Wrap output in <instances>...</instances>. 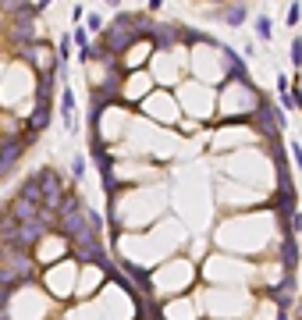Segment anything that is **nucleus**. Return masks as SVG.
<instances>
[{
	"mask_svg": "<svg viewBox=\"0 0 302 320\" xmlns=\"http://www.w3.org/2000/svg\"><path fill=\"white\" fill-rule=\"evenodd\" d=\"M143 32H139V21H135V14H118L107 29H103V39H100V50L103 54H125L135 39H139Z\"/></svg>",
	"mask_w": 302,
	"mask_h": 320,
	"instance_id": "f257e3e1",
	"label": "nucleus"
},
{
	"mask_svg": "<svg viewBox=\"0 0 302 320\" xmlns=\"http://www.w3.org/2000/svg\"><path fill=\"white\" fill-rule=\"evenodd\" d=\"M36 25H39V21H36V11H32V7H29V11H21V14H14V29H11V39H14V43H25V47H29V43L36 39Z\"/></svg>",
	"mask_w": 302,
	"mask_h": 320,
	"instance_id": "f03ea898",
	"label": "nucleus"
},
{
	"mask_svg": "<svg viewBox=\"0 0 302 320\" xmlns=\"http://www.w3.org/2000/svg\"><path fill=\"white\" fill-rule=\"evenodd\" d=\"M150 39L156 43V47H171V43H178V39H181V25H174V21H167V25H156V21H153Z\"/></svg>",
	"mask_w": 302,
	"mask_h": 320,
	"instance_id": "7ed1b4c3",
	"label": "nucleus"
},
{
	"mask_svg": "<svg viewBox=\"0 0 302 320\" xmlns=\"http://www.w3.org/2000/svg\"><path fill=\"white\" fill-rule=\"evenodd\" d=\"M221 18H224V25H242V21H245V4L238 0V4L224 7V11H221Z\"/></svg>",
	"mask_w": 302,
	"mask_h": 320,
	"instance_id": "20e7f679",
	"label": "nucleus"
},
{
	"mask_svg": "<svg viewBox=\"0 0 302 320\" xmlns=\"http://www.w3.org/2000/svg\"><path fill=\"white\" fill-rule=\"evenodd\" d=\"M47 121H50V103H39L36 114H32V121H29V128L39 132V128H47Z\"/></svg>",
	"mask_w": 302,
	"mask_h": 320,
	"instance_id": "39448f33",
	"label": "nucleus"
},
{
	"mask_svg": "<svg viewBox=\"0 0 302 320\" xmlns=\"http://www.w3.org/2000/svg\"><path fill=\"white\" fill-rule=\"evenodd\" d=\"M256 36H260V39H270V36H274V21H270L267 14L256 18Z\"/></svg>",
	"mask_w": 302,
	"mask_h": 320,
	"instance_id": "423d86ee",
	"label": "nucleus"
},
{
	"mask_svg": "<svg viewBox=\"0 0 302 320\" xmlns=\"http://www.w3.org/2000/svg\"><path fill=\"white\" fill-rule=\"evenodd\" d=\"M0 7L7 14H21V11H29V0H0Z\"/></svg>",
	"mask_w": 302,
	"mask_h": 320,
	"instance_id": "0eeeda50",
	"label": "nucleus"
},
{
	"mask_svg": "<svg viewBox=\"0 0 302 320\" xmlns=\"http://www.w3.org/2000/svg\"><path fill=\"white\" fill-rule=\"evenodd\" d=\"M72 43H75L78 50H85V47H89V32H85V29H75V32H72Z\"/></svg>",
	"mask_w": 302,
	"mask_h": 320,
	"instance_id": "6e6552de",
	"label": "nucleus"
},
{
	"mask_svg": "<svg viewBox=\"0 0 302 320\" xmlns=\"http://www.w3.org/2000/svg\"><path fill=\"white\" fill-rule=\"evenodd\" d=\"M292 61H295V68H302V36L292 39Z\"/></svg>",
	"mask_w": 302,
	"mask_h": 320,
	"instance_id": "1a4fd4ad",
	"label": "nucleus"
},
{
	"mask_svg": "<svg viewBox=\"0 0 302 320\" xmlns=\"http://www.w3.org/2000/svg\"><path fill=\"white\" fill-rule=\"evenodd\" d=\"M85 32H103V18H100V14H89V25H85Z\"/></svg>",
	"mask_w": 302,
	"mask_h": 320,
	"instance_id": "9d476101",
	"label": "nucleus"
},
{
	"mask_svg": "<svg viewBox=\"0 0 302 320\" xmlns=\"http://www.w3.org/2000/svg\"><path fill=\"white\" fill-rule=\"evenodd\" d=\"M299 18H302V4H292L288 7V25H299Z\"/></svg>",
	"mask_w": 302,
	"mask_h": 320,
	"instance_id": "9b49d317",
	"label": "nucleus"
},
{
	"mask_svg": "<svg viewBox=\"0 0 302 320\" xmlns=\"http://www.w3.org/2000/svg\"><path fill=\"white\" fill-rule=\"evenodd\" d=\"M72 171H75V174H85V160H82V157H75V164H72Z\"/></svg>",
	"mask_w": 302,
	"mask_h": 320,
	"instance_id": "f8f14e48",
	"label": "nucleus"
},
{
	"mask_svg": "<svg viewBox=\"0 0 302 320\" xmlns=\"http://www.w3.org/2000/svg\"><path fill=\"white\" fill-rule=\"evenodd\" d=\"M164 7V0H150V11H160Z\"/></svg>",
	"mask_w": 302,
	"mask_h": 320,
	"instance_id": "ddd939ff",
	"label": "nucleus"
},
{
	"mask_svg": "<svg viewBox=\"0 0 302 320\" xmlns=\"http://www.w3.org/2000/svg\"><path fill=\"white\" fill-rule=\"evenodd\" d=\"M103 4H121V0H103Z\"/></svg>",
	"mask_w": 302,
	"mask_h": 320,
	"instance_id": "4468645a",
	"label": "nucleus"
},
{
	"mask_svg": "<svg viewBox=\"0 0 302 320\" xmlns=\"http://www.w3.org/2000/svg\"><path fill=\"white\" fill-rule=\"evenodd\" d=\"M214 4H227V0H214Z\"/></svg>",
	"mask_w": 302,
	"mask_h": 320,
	"instance_id": "2eb2a0df",
	"label": "nucleus"
}]
</instances>
